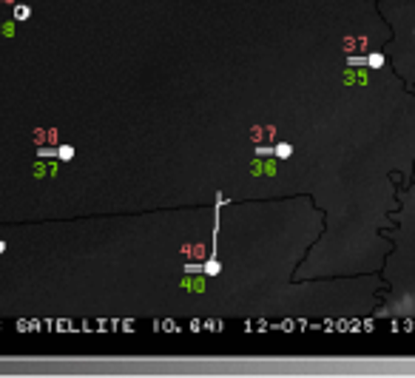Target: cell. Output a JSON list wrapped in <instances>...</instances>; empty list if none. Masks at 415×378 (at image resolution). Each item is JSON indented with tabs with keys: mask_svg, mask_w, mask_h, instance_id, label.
Returning a JSON list of instances; mask_svg holds the SVG:
<instances>
[{
	"mask_svg": "<svg viewBox=\"0 0 415 378\" xmlns=\"http://www.w3.org/2000/svg\"><path fill=\"white\" fill-rule=\"evenodd\" d=\"M3 250H6V242H0V253H3Z\"/></svg>",
	"mask_w": 415,
	"mask_h": 378,
	"instance_id": "5",
	"label": "cell"
},
{
	"mask_svg": "<svg viewBox=\"0 0 415 378\" xmlns=\"http://www.w3.org/2000/svg\"><path fill=\"white\" fill-rule=\"evenodd\" d=\"M273 154H276V157H281V159H287L290 154H293V145H287V142H279V145L273 148Z\"/></svg>",
	"mask_w": 415,
	"mask_h": 378,
	"instance_id": "1",
	"label": "cell"
},
{
	"mask_svg": "<svg viewBox=\"0 0 415 378\" xmlns=\"http://www.w3.org/2000/svg\"><path fill=\"white\" fill-rule=\"evenodd\" d=\"M71 157H74V148L63 145V148H60V159H71Z\"/></svg>",
	"mask_w": 415,
	"mask_h": 378,
	"instance_id": "4",
	"label": "cell"
},
{
	"mask_svg": "<svg viewBox=\"0 0 415 378\" xmlns=\"http://www.w3.org/2000/svg\"><path fill=\"white\" fill-rule=\"evenodd\" d=\"M29 14H31V9H29V6H20L17 12H14V17H17V20H23V17H29Z\"/></svg>",
	"mask_w": 415,
	"mask_h": 378,
	"instance_id": "3",
	"label": "cell"
},
{
	"mask_svg": "<svg viewBox=\"0 0 415 378\" xmlns=\"http://www.w3.org/2000/svg\"><path fill=\"white\" fill-rule=\"evenodd\" d=\"M367 63H370V68H381V66H384V54H370V60H367Z\"/></svg>",
	"mask_w": 415,
	"mask_h": 378,
	"instance_id": "2",
	"label": "cell"
}]
</instances>
